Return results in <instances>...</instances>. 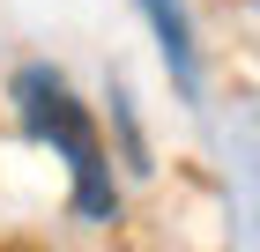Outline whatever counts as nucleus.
<instances>
[{
	"label": "nucleus",
	"instance_id": "obj_1",
	"mask_svg": "<svg viewBox=\"0 0 260 252\" xmlns=\"http://www.w3.org/2000/svg\"><path fill=\"white\" fill-rule=\"evenodd\" d=\"M15 104H22V126L38 141H52V149L67 156V171H75V200L82 215H112V186H104V149H97V126H89V112H82L75 97H67L60 75H45V67H22L15 75Z\"/></svg>",
	"mask_w": 260,
	"mask_h": 252
},
{
	"label": "nucleus",
	"instance_id": "obj_2",
	"mask_svg": "<svg viewBox=\"0 0 260 252\" xmlns=\"http://www.w3.org/2000/svg\"><path fill=\"white\" fill-rule=\"evenodd\" d=\"M141 15H149V30H156V45H164V59H171V75H179V89H193V38H186L179 0H141Z\"/></svg>",
	"mask_w": 260,
	"mask_h": 252
},
{
	"label": "nucleus",
	"instance_id": "obj_3",
	"mask_svg": "<svg viewBox=\"0 0 260 252\" xmlns=\"http://www.w3.org/2000/svg\"><path fill=\"white\" fill-rule=\"evenodd\" d=\"M253 8H260V0H253Z\"/></svg>",
	"mask_w": 260,
	"mask_h": 252
}]
</instances>
